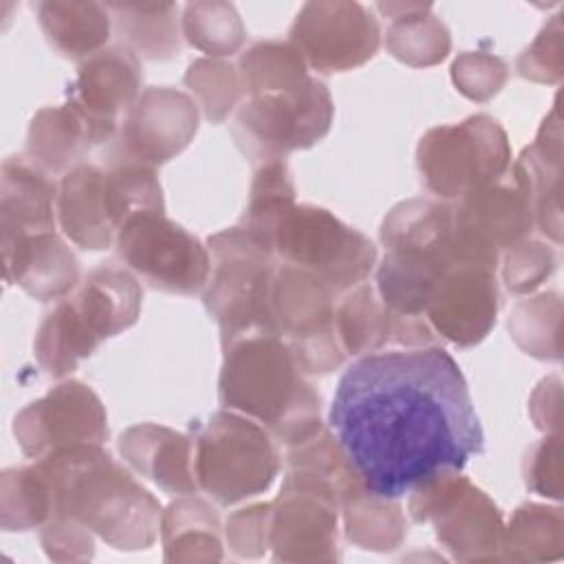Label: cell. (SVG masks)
<instances>
[{"label":"cell","instance_id":"cell-13","mask_svg":"<svg viewBox=\"0 0 564 564\" xmlns=\"http://www.w3.org/2000/svg\"><path fill=\"white\" fill-rule=\"evenodd\" d=\"M289 42L300 51L308 70L341 73L364 66L381 46L375 13L352 0H311L291 29Z\"/></svg>","mask_w":564,"mask_h":564},{"label":"cell","instance_id":"cell-22","mask_svg":"<svg viewBox=\"0 0 564 564\" xmlns=\"http://www.w3.org/2000/svg\"><path fill=\"white\" fill-rule=\"evenodd\" d=\"M123 463L167 494H198L194 476V436L156 423H139L119 436Z\"/></svg>","mask_w":564,"mask_h":564},{"label":"cell","instance_id":"cell-28","mask_svg":"<svg viewBox=\"0 0 564 564\" xmlns=\"http://www.w3.org/2000/svg\"><path fill=\"white\" fill-rule=\"evenodd\" d=\"M161 542L165 562H218L223 560L220 518L196 494L181 496L163 509Z\"/></svg>","mask_w":564,"mask_h":564},{"label":"cell","instance_id":"cell-24","mask_svg":"<svg viewBox=\"0 0 564 564\" xmlns=\"http://www.w3.org/2000/svg\"><path fill=\"white\" fill-rule=\"evenodd\" d=\"M66 297L90 333L104 341L128 330L139 319L143 291L139 278L128 267L101 262Z\"/></svg>","mask_w":564,"mask_h":564},{"label":"cell","instance_id":"cell-4","mask_svg":"<svg viewBox=\"0 0 564 564\" xmlns=\"http://www.w3.org/2000/svg\"><path fill=\"white\" fill-rule=\"evenodd\" d=\"M207 251L209 275L200 295L220 328V346L258 333L278 335L271 308L275 253L240 225L209 236Z\"/></svg>","mask_w":564,"mask_h":564},{"label":"cell","instance_id":"cell-3","mask_svg":"<svg viewBox=\"0 0 564 564\" xmlns=\"http://www.w3.org/2000/svg\"><path fill=\"white\" fill-rule=\"evenodd\" d=\"M218 399L260 423L278 445L293 447L324 430L322 394L306 379L289 344L273 333L223 346Z\"/></svg>","mask_w":564,"mask_h":564},{"label":"cell","instance_id":"cell-46","mask_svg":"<svg viewBox=\"0 0 564 564\" xmlns=\"http://www.w3.org/2000/svg\"><path fill=\"white\" fill-rule=\"evenodd\" d=\"M557 394H560V379L557 377H546V379L540 381V386L535 388V392L529 401V414H531L535 427L544 430L546 434L560 432V423H555L553 416L549 414L551 405H560V401H562V399H555L551 403V399L557 397Z\"/></svg>","mask_w":564,"mask_h":564},{"label":"cell","instance_id":"cell-12","mask_svg":"<svg viewBox=\"0 0 564 564\" xmlns=\"http://www.w3.org/2000/svg\"><path fill=\"white\" fill-rule=\"evenodd\" d=\"M200 108L172 86H148L126 110L117 134L101 150V165L156 167L181 154L198 132Z\"/></svg>","mask_w":564,"mask_h":564},{"label":"cell","instance_id":"cell-6","mask_svg":"<svg viewBox=\"0 0 564 564\" xmlns=\"http://www.w3.org/2000/svg\"><path fill=\"white\" fill-rule=\"evenodd\" d=\"M282 456L273 436L234 410L214 412L194 436L198 491L231 507L264 494L280 474Z\"/></svg>","mask_w":564,"mask_h":564},{"label":"cell","instance_id":"cell-34","mask_svg":"<svg viewBox=\"0 0 564 564\" xmlns=\"http://www.w3.org/2000/svg\"><path fill=\"white\" fill-rule=\"evenodd\" d=\"M242 97L289 88L308 79V66L300 51L286 40H262L238 57Z\"/></svg>","mask_w":564,"mask_h":564},{"label":"cell","instance_id":"cell-29","mask_svg":"<svg viewBox=\"0 0 564 564\" xmlns=\"http://www.w3.org/2000/svg\"><path fill=\"white\" fill-rule=\"evenodd\" d=\"M377 9L390 20L386 29V48L394 59L423 68L434 66L449 55V31L432 13L430 2H379Z\"/></svg>","mask_w":564,"mask_h":564},{"label":"cell","instance_id":"cell-19","mask_svg":"<svg viewBox=\"0 0 564 564\" xmlns=\"http://www.w3.org/2000/svg\"><path fill=\"white\" fill-rule=\"evenodd\" d=\"M386 253L449 267L469 262L454 231V207L438 198H408L397 203L379 229Z\"/></svg>","mask_w":564,"mask_h":564},{"label":"cell","instance_id":"cell-42","mask_svg":"<svg viewBox=\"0 0 564 564\" xmlns=\"http://www.w3.org/2000/svg\"><path fill=\"white\" fill-rule=\"evenodd\" d=\"M562 15H553L535 35V40L518 55L516 70L520 77L538 84H557L564 73Z\"/></svg>","mask_w":564,"mask_h":564},{"label":"cell","instance_id":"cell-17","mask_svg":"<svg viewBox=\"0 0 564 564\" xmlns=\"http://www.w3.org/2000/svg\"><path fill=\"white\" fill-rule=\"evenodd\" d=\"M141 62L121 44L106 46L77 66L75 79L66 88L70 104L95 130L101 148L117 134L121 112L132 106L141 93Z\"/></svg>","mask_w":564,"mask_h":564},{"label":"cell","instance_id":"cell-20","mask_svg":"<svg viewBox=\"0 0 564 564\" xmlns=\"http://www.w3.org/2000/svg\"><path fill=\"white\" fill-rule=\"evenodd\" d=\"M0 251L4 280L40 302L62 300L82 282L79 260L57 229L0 242Z\"/></svg>","mask_w":564,"mask_h":564},{"label":"cell","instance_id":"cell-21","mask_svg":"<svg viewBox=\"0 0 564 564\" xmlns=\"http://www.w3.org/2000/svg\"><path fill=\"white\" fill-rule=\"evenodd\" d=\"M59 183L26 154H13L0 170V242L55 231Z\"/></svg>","mask_w":564,"mask_h":564},{"label":"cell","instance_id":"cell-36","mask_svg":"<svg viewBox=\"0 0 564 564\" xmlns=\"http://www.w3.org/2000/svg\"><path fill=\"white\" fill-rule=\"evenodd\" d=\"M183 37L209 57H227L242 48L245 26L231 2H187L181 15Z\"/></svg>","mask_w":564,"mask_h":564},{"label":"cell","instance_id":"cell-18","mask_svg":"<svg viewBox=\"0 0 564 564\" xmlns=\"http://www.w3.org/2000/svg\"><path fill=\"white\" fill-rule=\"evenodd\" d=\"M335 333L346 357L379 352L388 344L410 348L436 344V335L423 317H401L383 306L372 284L361 282L335 302Z\"/></svg>","mask_w":564,"mask_h":564},{"label":"cell","instance_id":"cell-25","mask_svg":"<svg viewBox=\"0 0 564 564\" xmlns=\"http://www.w3.org/2000/svg\"><path fill=\"white\" fill-rule=\"evenodd\" d=\"M101 178L104 167L84 161L59 178L57 189V225L73 245L88 251L115 247L117 240L106 214Z\"/></svg>","mask_w":564,"mask_h":564},{"label":"cell","instance_id":"cell-39","mask_svg":"<svg viewBox=\"0 0 564 564\" xmlns=\"http://www.w3.org/2000/svg\"><path fill=\"white\" fill-rule=\"evenodd\" d=\"M183 84L203 108L209 123H223L240 106L242 88L236 64L218 57H200L187 66Z\"/></svg>","mask_w":564,"mask_h":564},{"label":"cell","instance_id":"cell-26","mask_svg":"<svg viewBox=\"0 0 564 564\" xmlns=\"http://www.w3.org/2000/svg\"><path fill=\"white\" fill-rule=\"evenodd\" d=\"M101 145L90 123L70 106L40 108L26 130V156L44 167L51 176L66 174L84 163V156Z\"/></svg>","mask_w":564,"mask_h":564},{"label":"cell","instance_id":"cell-15","mask_svg":"<svg viewBox=\"0 0 564 564\" xmlns=\"http://www.w3.org/2000/svg\"><path fill=\"white\" fill-rule=\"evenodd\" d=\"M452 207L454 231L465 260L491 269L498 267L500 251L527 240L535 227L531 198L513 167Z\"/></svg>","mask_w":564,"mask_h":564},{"label":"cell","instance_id":"cell-1","mask_svg":"<svg viewBox=\"0 0 564 564\" xmlns=\"http://www.w3.org/2000/svg\"><path fill=\"white\" fill-rule=\"evenodd\" d=\"M328 425L366 491L383 498H401L438 471H460L485 449L465 375L436 344L352 361Z\"/></svg>","mask_w":564,"mask_h":564},{"label":"cell","instance_id":"cell-35","mask_svg":"<svg viewBox=\"0 0 564 564\" xmlns=\"http://www.w3.org/2000/svg\"><path fill=\"white\" fill-rule=\"evenodd\" d=\"M53 511L48 480L33 465L4 469L0 476V524L4 531H29L46 524Z\"/></svg>","mask_w":564,"mask_h":564},{"label":"cell","instance_id":"cell-5","mask_svg":"<svg viewBox=\"0 0 564 564\" xmlns=\"http://www.w3.org/2000/svg\"><path fill=\"white\" fill-rule=\"evenodd\" d=\"M267 247L278 262L315 275L337 297L366 282L379 258L368 236L308 203H293L273 220Z\"/></svg>","mask_w":564,"mask_h":564},{"label":"cell","instance_id":"cell-2","mask_svg":"<svg viewBox=\"0 0 564 564\" xmlns=\"http://www.w3.org/2000/svg\"><path fill=\"white\" fill-rule=\"evenodd\" d=\"M37 463L51 487V518L73 520L117 551L156 542L161 502L104 445L64 447Z\"/></svg>","mask_w":564,"mask_h":564},{"label":"cell","instance_id":"cell-7","mask_svg":"<svg viewBox=\"0 0 564 564\" xmlns=\"http://www.w3.org/2000/svg\"><path fill=\"white\" fill-rule=\"evenodd\" d=\"M333 112L326 84L308 77L289 88L245 97L236 110L231 137L256 167L286 159L289 152L313 148L328 134Z\"/></svg>","mask_w":564,"mask_h":564},{"label":"cell","instance_id":"cell-32","mask_svg":"<svg viewBox=\"0 0 564 564\" xmlns=\"http://www.w3.org/2000/svg\"><path fill=\"white\" fill-rule=\"evenodd\" d=\"M564 555V516L560 507L524 502L505 527L502 557L511 562H551Z\"/></svg>","mask_w":564,"mask_h":564},{"label":"cell","instance_id":"cell-30","mask_svg":"<svg viewBox=\"0 0 564 564\" xmlns=\"http://www.w3.org/2000/svg\"><path fill=\"white\" fill-rule=\"evenodd\" d=\"M119 44L150 62L181 53V18L174 2H106Z\"/></svg>","mask_w":564,"mask_h":564},{"label":"cell","instance_id":"cell-16","mask_svg":"<svg viewBox=\"0 0 564 564\" xmlns=\"http://www.w3.org/2000/svg\"><path fill=\"white\" fill-rule=\"evenodd\" d=\"M498 304L496 269L478 262H456L438 278L423 317L438 339L467 348L489 335Z\"/></svg>","mask_w":564,"mask_h":564},{"label":"cell","instance_id":"cell-33","mask_svg":"<svg viewBox=\"0 0 564 564\" xmlns=\"http://www.w3.org/2000/svg\"><path fill=\"white\" fill-rule=\"evenodd\" d=\"M346 538L366 551H394L408 535V522L399 498L370 491L359 494L341 507Z\"/></svg>","mask_w":564,"mask_h":564},{"label":"cell","instance_id":"cell-41","mask_svg":"<svg viewBox=\"0 0 564 564\" xmlns=\"http://www.w3.org/2000/svg\"><path fill=\"white\" fill-rule=\"evenodd\" d=\"M505 59L485 51H465L452 62V82L471 101H489L507 84Z\"/></svg>","mask_w":564,"mask_h":564},{"label":"cell","instance_id":"cell-9","mask_svg":"<svg viewBox=\"0 0 564 564\" xmlns=\"http://www.w3.org/2000/svg\"><path fill=\"white\" fill-rule=\"evenodd\" d=\"M412 522L434 527L441 546L456 562L502 557L505 522L496 502L456 469L438 471L408 494Z\"/></svg>","mask_w":564,"mask_h":564},{"label":"cell","instance_id":"cell-40","mask_svg":"<svg viewBox=\"0 0 564 564\" xmlns=\"http://www.w3.org/2000/svg\"><path fill=\"white\" fill-rule=\"evenodd\" d=\"M557 267V253L542 240H522L505 251L502 280L516 295L535 291Z\"/></svg>","mask_w":564,"mask_h":564},{"label":"cell","instance_id":"cell-38","mask_svg":"<svg viewBox=\"0 0 564 564\" xmlns=\"http://www.w3.org/2000/svg\"><path fill=\"white\" fill-rule=\"evenodd\" d=\"M295 203V185L284 159L267 161L253 167L249 200L240 216V227L267 245L273 220Z\"/></svg>","mask_w":564,"mask_h":564},{"label":"cell","instance_id":"cell-31","mask_svg":"<svg viewBox=\"0 0 564 564\" xmlns=\"http://www.w3.org/2000/svg\"><path fill=\"white\" fill-rule=\"evenodd\" d=\"M99 344L101 341L77 315L70 300L62 297L44 315L33 339V355L40 368L51 377H66L77 370L79 361L90 357Z\"/></svg>","mask_w":564,"mask_h":564},{"label":"cell","instance_id":"cell-10","mask_svg":"<svg viewBox=\"0 0 564 564\" xmlns=\"http://www.w3.org/2000/svg\"><path fill=\"white\" fill-rule=\"evenodd\" d=\"M115 249L148 286L172 295H196L209 275V251L163 212H141L119 229Z\"/></svg>","mask_w":564,"mask_h":564},{"label":"cell","instance_id":"cell-27","mask_svg":"<svg viewBox=\"0 0 564 564\" xmlns=\"http://www.w3.org/2000/svg\"><path fill=\"white\" fill-rule=\"evenodd\" d=\"M35 15L48 44L70 59H86L106 48L112 33L108 7L93 0H42Z\"/></svg>","mask_w":564,"mask_h":564},{"label":"cell","instance_id":"cell-44","mask_svg":"<svg viewBox=\"0 0 564 564\" xmlns=\"http://www.w3.org/2000/svg\"><path fill=\"white\" fill-rule=\"evenodd\" d=\"M524 482L531 491L544 498H562V436L546 434L531 447L524 460Z\"/></svg>","mask_w":564,"mask_h":564},{"label":"cell","instance_id":"cell-8","mask_svg":"<svg viewBox=\"0 0 564 564\" xmlns=\"http://www.w3.org/2000/svg\"><path fill=\"white\" fill-rule=\"evenodd\" d=\"M511 167L505 128L489 115L430 128L416 145L421 183L438 200L456 203L498 181Z\"/></svg>","mask_w":564,"mask_h":564},{"label":"cell","instance_id":"cell-23","mask_svg":"<svg viewBox=\"0 0 564 564\" xmlns=\"http://www.w3.org/2000/svg\"><path fill=\"white\" fill-rule=\"evenodd\" d=\"M513 172L522 181L531 205L535 227L562 242V126L557 99L551 112L544 117L535 141L522 150L511 163Z\"/></svg>","mask_w":564,"mask_h":564},{"label":"cell","instance_id":"cell-14","mask_svg":"<svg viewBox=\"0 0 564 564\" xmlns=\"http://www.w3.org/2000/svg\"><path fill=\"white\" fill-rule=\"evenodd\" d=\"M13 436L24 456L40 460L73 445H104L108 414L90 386L68 379L15 414Z\"/></svg>","mask_w":564,"mask_h":564},{"label":"cell","instance_id":"cell-37","mask_svg":"<svg viewBox=\"0 0 564 564\" xmlns=\"http://www.w3.org/2000/svg\"><path fill=\"white\" fill-rule=\"evenodd\" d=\"M560 319H562V300L557 293H540L527 300H520L509 315L511 339L527 355L535 359L557 361L560 346Z\"/></svg>","mask_w":564,"mask_h":564},{"label":"cell","instance_id":"cell-11","mask_svg":"<svg viewBox=\"0 0 564 564\" xmlns=\"http://www.w3.org/2000/svg\"><path fill=\"white\" fill-rule=\"evenodd\" d=\"M335 302L337 295L315 275L278 262L271 289L275 330L306 375H328L346 359L335 333Z\"/></svg>","mask_w":564,"mask_h":564},{"label":"cell","instance_id":"cell-43","mask_svg":"<svg viewBox=\"0 0 564 564\" xmlns=\"http://www.w3.org/2000/svg\"><path fill=\"white\" fill-rule=\"evenodd\" d=\"M271 502H258L234 511L225 524V538L234 555L260 557L269 551Z\"/></svg>","mask_w":564,"mask_h":564},{"label":"cell","instance_id":"cell-45","mask_svg":"<svg viewBox=\"0 0 564 564\" xmlns=\"http://www.w3.org/2000/svg\"><path fill=\"white\" fill-rule=\"evenodd\" d=\"M40 542L55 562H86L95 555V535L66 518H51L42 524Z\"/></svg>","mask_w":564,"mask_h":564}]
</instances>
